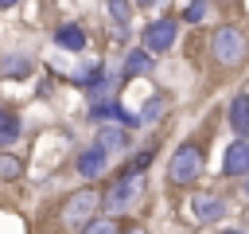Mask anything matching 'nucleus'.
I'll return each mask as SVG.
<instances>
[{"instance_id": "obj_1", "label": "nucleus", "mask_w": 249, "mask_h": 234, "mask_svg": "<svg viewBox=\"0 0 249 234\" xmlns=\"http://www.w3.org/2000/svg\"><path fill=\"white\" fill-rule=\"evenodd\" d=\"M140 195H144V172H140V168H128V172H121V176L113 179V187H109V195H105V207H109L113 214H121V211H128L132 203H140Z\"/></svg>"}, {"instance_id": "obj_2", "label": "nucleus", "mask_w": 249, "mask_h": 234, "mask_svg": "<svg viewBox=\"0 0 249 234\" xmlns=\"http://www.w3.org/2000/svg\"><path fill=\"white\" fill-rule=\"evenodd\" d=\"M198 172H202V152H198V144H195V140L179 144L175 156H171V164H167V179L179 183V187H187V183L198 179Z\"/></svg>"}, {"instance_id": "obj_3", "label": "nucleus", "mask_w": 249, "mask_h": 234, "mask_svg": "<svg viewBox=\"0 0 249 234\" xmlns=\"http://www.w3.org/2000/svg\"><path fill=\"white\" fill-rule=\"evenodd\" d=\"M210 55H214L218 62H226V66L241 62V55H245V39H241V31H237V27H218L214 39H210Z\"/></svg>"}, {"instance_id": "obj_4", "label": "nucleus", "mask_w": 249, "mask_h": 234, "mask_svg": "<svg viewBox=\"0 0 249 234\" xmlns=\"http://www.w3.org/2000/svg\"><path fill=\"white\" fill-rule=\"evenodd\" d=\"M93 207H97V191H93V187H82L74 199H66L62 222H66V226H86V222L93 218Z\"/></svg>"}, {"instance_id": "obj_5", "label": "nucleus", "mask_w": 249, "mask_h": 234, "mask_svg": "<svg viewBox=\"0 0 249 234\" xmlns=\"http://www.w3.org/2000/svg\"><path fill=\"white\" fill-rule=\"evenodd\" d=\"M175 35H179V23L167 16V20H156V23H148L144 27V47L148 51H167L171 43H175Z\"/></svg>"}, {"instance_id": "obj_6", "label": "nucleus", "mask_w": 249, "mask_h": 234, "mask_svg": "<svg viewBox=\"0 0 249 234\" xmlns=\"http://www.w3.org/2000/svg\"><path fill=\"white\" fill-rule=\"evenodd\" d=\"M191 211H195V222L210 226V222H218V218L226 214V203H222V199H214V195H198V199L191 203Z\"/></svg>"}, {"instance_id": "obj_7", "label": "nucleus", "mask_w": 249, "mask_h": 234, "mask_svg": "<svg viewBox=\"0 0 249 234\" xmlns=\"http://www.w3.org/2000/svg\"><path fill=\"white\" fill-rule=\"evenodd\" d=\"M222 172H226V176H245V172H249V144H245V140H233V144L226 148Z\"/></svg>"}, {"instance_id": "obj_8", "label": "nucleus", "mask_w": 249, "mask_h": 234, "mask_svg": "<svg viewBox=\"0 0 249 234\" xmlns=\"http://www.w3.org/2000/svg\"><path fill=\"white\" fill-rule=\"evenodd\" d=\"M230 125L237 136H249V94H237L230 101Z\"/></svg>"}, {"instance_id": "obj_9", "label": "nucleus", "mask_w": 249, "mask_h": 234, "mask_svg": "<svg viewBox=\"0 0 249 234\" xmlns=\"http://www.w3.org/2000/svg\"><path fill=\"white\" fill-rule=\"evenodd\" d=\"M54 43H58V47H66V51H74V55H78V51H82V47H86V31H82V27H78V23H62V27H58V31H54Z\"/></svg>"}, {"instance_id": "obj_10", "label": "nucleus", "mask_w": 249, "mask_h": 234, "mask_svg": "<svg viewBox=\"0 0 249 234\" xmlns=\"http://www.w3.org/2000/svg\"><path fill=\"white\" fill-rule=\"evenodd\" d=\"M101 168H105V148H101V144H93V148H86V152L78 156V172H82V176H97Z\"/></svg>"}, {"instance_id": "obj_11", "label": "nucleus", "mask_w": 249, "mask_h": 234, "mask_svg": "<svg viewBox=\"0 0 249 234\" xmlns=\"http://www.w3.org/2000/svg\"><path fill=\"white\" fill-rule=\"evenodd\" d=\"M97 144L109 152V148H124L128 144V133L124 129H117L113 121H101V136H97Z\"/></svg>"}, {"instance_id": "obj_12", "label": "nucleus", "mask_w": 249, "mask_h": 234, "mask_svg": "<svg viewBox=\"0 0 249 234\" xmlns=\"http://www.w3.org/2000/svg\"><path fill=\"white\" fill-rule=\"evenodd\" d=\"M19 133H23V121L12 117V113H4V117H0V148H4V144H16Z\"/></svg>"}, {"instance_id": "obj_13", "label": "nucleus", "mask_w": 249, "mask_h": 234, "mask_svg": "<svg viewBox=\"0 0 249 234\" xmlns=\"http://www.w3.org/2000/svg\"><path fill=\"white\" fill-rule=\"evenodd\" d=\"M148 70H152V55H148V47H144V51H132L128 62H124V74H148Z\"/></svg>"}, {"instance_id": "obj_14", "label": "nucleus", "mask_w": 249, "mask_h": 234, "mask_svg": "<svg viewBox=\"0 0 249 234\" xmlns=\"http://www.w3.org/2000/svg\"><path fill=\"white\" fill-rule=\"evenodd\" d=\"M109 12H113V20H117V31L124 35V27H128V4H124V0H109Z\"/></svg>"}, {"instance_id": "obj_15", "label": "nucleus", "mask_w": 249, "mask_h": 234, "mask_svg": "<svg viewBox=\"0 0 249 234\" xmlns=\"http://www.w3.org/2000/svg\"><path fill=\"white\" fill-rule=\"evenodd\" d=\"M206 12H210V8H206V0H195V4H187L183 20H187V23H202V20H206Z\"/></svg>"}, {"instance_id": "obj_16", "label": "nucleus", "mask_w": 249, "mask_h": 234, "mask_svg": "<svg viewBox=\"0 0 249 234\" xmlns=\"http://www.w3.org/2000/svg\"><path fill=\"white\" fill-rule=\"evenodd\" d=\"M8 74H27V58H12L8 62Z\"/></svg>"}, {"instance_id": "obj_17", "label": "nucleus", "mask_w": 249, "mask_h": 234, "mask_svg": "<svg viewBox=\"0 0 249 234\" xmlns=\"http://www.w3.org/2000/svg\"><path fill=\"white\" fill-rule=\"evenodd\" d=\"M16 172H19V164H16V160H8V156H4V160H0V176H16Z\"/></svg>"}, {"instance_id": "obj_18", "label": "nucleus", "mask_w": 249, "mask_h": 234, "mask_svg": "<svg viewBox=\"0 0 249 234\" xmlns=\"http://www.w3.org/2000/svg\"><path fill=\"white\" fill-rule=\"evenodd\" d=\"M148 164H152V152H140V156H136V160H132V168H140V172H144V168H148Z\"/></svg>"}, {"instance_id": "obj_19", "label": "nucleus", "mask_w": 249, "mask_h": 234, "mask_svg": "<svg viewBox=\"0 0 249 234\" xmlns=\"http://www.w3.org/2000/svg\"><path fill=\"white\" fill-rule=\"evenodd\" d=\"M8 4H19V0H0V8H8Z\"/></svg>"}, {"instance_id": "obj_20", "label": "nucleus", "mask_w": 249, "mask_h": 234, "mask_svg": "<svg viewBox=\"0 0 249 234\" xmlns=\"http://www.w3.org/2000/svg\"><path fill=\"white\" fill-rule=\"evenodd\" d=\"M245 176H249V172H245ZM245 191H249V179H245Z\"/></svg>"}, {"instance_id": "obj_21", "label": "nucleus", "mask_w": 249, "mask_h": 234, "mask_svg": "<svg viewBox=\"0 0 249 234\" xmlns=\"http://www.w3.org/2000/svg\"><path fill=\"white\" fill-rule=\"evenodd\" d=\"M0 117H4V109H0Z\"/></svg>"}]
</instances>
